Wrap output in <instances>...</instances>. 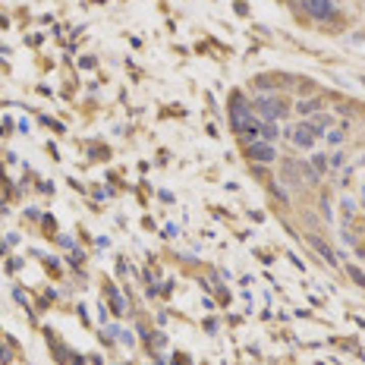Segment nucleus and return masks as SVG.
I'll return each mask as SVG.
<instances>
[{
    "label": "nucleus",
    "instance_id": "nucleus-2",
    "mask_svg": "<svg viewBox=\"0 0 365 365\" xmlns=\"http://www.w3.org/2000/svg\"><path fill=\"white\" fill-rule=\"evenodd\" d=\"M230 114H233L236 133H246V129H249V123H246V120H249V107H246L243 98H233V111H230Z\"/></svg>",
    "mask_w": 365,
    "mask_h": 365
},
{
    "label": "nucleus",
    "instance_id": "nucleus-4",
    "mask_svg": "<svg viewBox=\"0 0 365 365\" xmlns=\"http://www.w3.org/2000/svg\"><path fill=\"white\" fill-rule=\"evenodd\" d=\"M293 142L302 145V148H308V145L315 142V129H312V126H296V129H293Z\"/></svg>",
    "mask_w": 365,
    "mask_h": 365
},
{
    "label": "nucleus",
    "instance_id": "nucleus-3",
    "mask_svg": "<svg viewBox=\"0 0 365 365\" xmlns=\"http://www.w3.org/2000/svg\"><path fill=\"white\" fill-rule=\"evenodd\" d=\"M302 7L315 16V19H327V16L334 13V7H331V0H302Z\"/></svg>",
    "mask_w": 365,
    "mask_h": 365
},
{
    "label": "nucleus",
    "instance_id": "nucleus-5",
    "mask_svg": "<svg viewBox=\"0 0 365 365\" xmlns=\"http://www.w3.org/2000/svg\"><path fill=\"white\" fill-rule=\"evenodd\" d=\"M249 154H252L255 161H262V164L274 161V148H271V145H258V142H252V148H249Z\"/></svg>",
    "mask_w": 365,
    "mask_h": 365
},
{
    "label": "nucleus",
    "instance_id": "nucleus-7",
    "mask_svg": "<svg viewBox=\"0 0 365 365\" xmlns=\"http://www.w3.org/2000/svg\"><path fill=\"white\" fill-rule=\"evenodd\" d=\"M315 107H318V101H308V104H299V111H302V114H312Z\"/></svg>",
    "mask_w": 365,
    "mask_h": 365
},
{
    "label": "nucleus",
    "instance_id": "nucleus-8",
    "mask_svg": "<svg viewBox=\"0 0 365 365\" xmlns=\"http://www.w3.org/2000/svg\"><path fill=\"white\" fill-rule=\"evenodd\" d=\"M324 170V154H315V176Z\"/></svg>",
    "mask_w": 365,
    "mask_h": 365
},
{
    "label": "nucleus",
    "instance_id": "nucleus-1",
    "mask_svg": "<svg viewBox=\"0 0 365 365\" xmlns=\"http://www.w3.org/2000/svg\"><path fill=\"white\" fill-rule=\"evenodd\" d=\"M258 114H262V120H268V123H274L280 114H283V107H280V101L277 98H258Z\"/></svg>",
    "mask_w": 365,
    "mask_h": 365
},
{
    "label": "nucleus",
    "instance_id": "nucleus-6",
    "mask_svg": "<svg viewBox=\"0 0 365 365\" xmlns=\"http://www.w3.org/2000/svg\"><path fill=\"white\" fill-rule=\"evenodd\" d=\"M262 136L271 142V139H277V126H274V123H265V129H262Z\"/></svg>",
    "mask_w": 365,
    "mask_h": 365
}]
</instances>
